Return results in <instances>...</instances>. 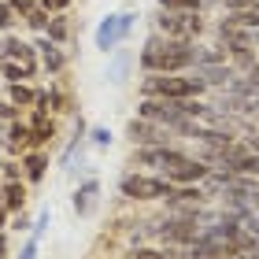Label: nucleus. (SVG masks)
Segmentation results:
<instances>
[{
  "instance_id": "1",
  "label": "nucleus",
  "mask_w": 259,
  "mask_h": 259,
  "mask_svg": "<svg viewBox=\"0 0 259 259\" xmlns=\"http://www.w3.org/2000/svg\"><path fill=\"white\" fill-rule=\"evenodd\" d=\"M137 63L145 74H185L193 67V41H178V37H163L152 33L141 49Z\"/></svg>"
},
{
  "instance_id": "2",
  "label": "nucleus",
  "mask_w": 259,
  "mask_h": 259,
  "mask_svg": "<svg viewBox=\"0 0 259 259\" xmlns=\"http://www.w3.org/2000/svg\"><path fill=\"white\" fill-rule=\"evenodd\" d=\"M200 93H207V85L193 70H185V74H145V81H141V97L189 100V97H200Z\"/></svg>"
},
{
  "instance_id": "3",
  "label": "nucleus",
  "mask_w": 259,
  "mask_h": 259,
  "mask_svg": "<svg viewBox=\"0 0 259 259\" xmlns=\"http://www.w3.org/2000/svg\"><path fill=\"white\" fill-rule=\"evenodd\" d=\"M137 115L148 119V122L167 126L170 134H185V137H189L193 126H196V119H189V115L182 111V100H167V97H145L137 104Z\"/></svg>"
},
{
  "instance_id": "4",
  "label": "nucleus",
  "mask_w": 259,
  "mask_h": 259,
  "mask_svg": "<svg viewBox=\"0 0 259 259\" xmlns=\"http://www.w3.org/2000/svg\"><path fill=\"white\" fill-rule=\"evenodd\" d=\"M207 163L204 159H193V156H185V152L178 148H167V156H163V178H167L170 185H196V182H204L207 178Z\"/></svg>"
},
{
  "instance_id": "5",
  "label": "nucleus",
  "mask_w": 259,
  "mask_h": 259,
  "mask_svg": "<svg viewBox=\"0 0 259 259\" xmlns=\"http://www.w3.org/2000/svg\"><path fill=\"white\" fill-rule=\"evenodd\" d=\"M156 30L163 37H178V41H196L204 33V22H200V11H163L156 15Z\"/></svg>"
},
{
  "instance_id": "6",
  "label": "nucleus",
  "mask_w": 259,
  "mask_h": 259,
  "mask_svg": "<svg viewBox=\"0 0 259 259\" xmlns=\"http://www.w3.org/2000/svg\"><path fill=\"white\" fill-rule=\"evenodd\" d=\"M170 189L174 185L167 178H148V174H137V170H130L119 178V193L126 200H167Z\"/></svg>"
},
{
  "instance_id": "7",
  "label": "nucleus",
  "mask_w": 259,
  "mask_h": 259,
  "mask_svg": "<svg viewBox=\"0 0 259 259\" xmlns=\"http://www.w3.org/2000/svg\"><path fill=\"white\" fill-rule=\"evenodd\" d=\"M134 11H119V15H108V19H100V26H97V49L100 52H115L119 45L130 37V30H134Z\"/></svg>"
},
{
  "instance_id": "8",
  "label": "nucleus",
  "mask_w": 259,
  "mask_h": 259,
  "mask_svg": "<svg viewBox=\"0 0 259 259\" xmlns=\"http://www.w3.org/2000/svg\"><path fill=\"white\" fill-rule=\"evenodd\" d=\"M126 137L134 141V148H141V145H167L170 141V130L167 126H159V122H148V119H137L126 126Z\"/></svg>"
},
{
  "instance_id": "9",
  "label": "nucleus",
  "mask_w": 259,
  "mask_h": 259,
  "mask_svg": "<svg viewBox=\"0 0 259 259\" xmlns=\"http://www.w3.org/2000/svg\"><path fill=\"white\" fill-rule=\"evenodd\" d=\"M189 70H193L200 81H204L207 89H226V85H230V78L237 74L230 60H226V63H207V67H189Z\"/></svg>"
},
{
  "instance_id": "10",
  "label": "nucleus",
  "mask_w": 259,
  "mask_h": 259,
  "mask_svg": "<svg viewBox=\"0 0 259 259\" xmlns=\"http://www.w3.org/2000/svg\"><path fill=\"white\" fill-rule=\"evenodd\" d=\"M4 60H11V63H22V67H37V49H33L30 41H22V37H15V33H8L4 37Z\"/></svg>"
},
{
  "instance_id": "11",
  "label": "nucleus",
  "mask_w": 259,
  "mask_h": 259,
  "mask_svg": "<svg viewBox=\"0 0 259 259\" xmlns=\"http://www.w3.org/2000/svg\"><path fill=\"white\" fill-rule=\"evenodd\" d=\"M33 49H37L41 52V67H45V74H60V70L67 67V56L60 52V45H56V41H49V37H45V33H41V37H37V45H33Z\"/></svg>"
},
{
  "instance_id": "12",
  "label": "nucleus",
  "mask_w": 259,
  "mask_h": 259,
  "mask_svg": "<svg viewBox=\"0 0 259 259\" xmlns=\"http://www.w3.org/2000/svg\"><path fill=\"white\" fill-rule=\"evenodd\" d=\"M97 193H100V182H97V178H85V182L74 189V211H78V215H89V211H93Z\"/></svg>"
},
{
  "instance_id": "13",
  "label": "nucleus",
  "mask_w": 259,
  "mask_h": 259,
  "mask_svg": "<svg viewBox=\"0 0 259 259\" xmlns=\"http://www.w3.org/2000/svg\"><path fill=\"white\" fill-rule=\"evenodd\" d=\"M230 56L222 45H196L193 41V67H207V63H226Z\"/></svg>"
},
{
  "instance_id": "14",
  "label": "nucleus",
  "mask_w": 259,
  "mask_h": 259,
  "mask_svg": "<svg viewBox=\"0 0 259 259\" xmlns=\"http://www.w3.org/2000/svg\"><path fill=\"white\" fill-rule=\"evenodd\" d=\"M4 145L11 148V152H26L30 148V122H11L8 126V137H4Z\"/></svg>"
},
{
  "instance_id": "15",
  "label": "nucleus",
  "mask_w": 259,
  "mask_h": 259,
  "mask_svg": "<svg viewBox=\"0 0 259 259\" xmlns=\"http://www.w3.org/2000/svg\"><path fill=\"white\" fill-rule=\"evenodd\" d=\"M45 167H49V156H45L41 148H33V152L22 156V170H26L30 182H41V178H45Z\"/></svg>"
},
{
  "instance_id": "16",
  "label": "nucleus",
  "mask_w": 259,
  "mask_h": 259,
  "mask_svg": "<svg viewBox=\"0 0 259 259\" xmlns=\"http://www.w3.org/2000/svg\"><path fill=\"white\" fill-rule=\"evenodd\" d=\"M170 145H141L137 148V163L141 167H152V170H163V156H167Z\"/></svg>"
},
{
  "instance_id": "17",
  "label": "nucleus",
  "mask_w": 259,
  "mask_h": 259,
  "mask_svg": "<svg viewBox=\"0 0 259 259\" xmlns=\"http://www.w3.org/2000/svg\"><path fill=\"white\" fill-rule=\"evenodd\" d=\"M0 204H4L11 215L26 207V189H22V182H8V185H4V193H0Z\"/></svg>"
},
{
  "instance_id": "18",
  "label": "nucleus",
  "mask_w": 259,
  "mask_h": 259,
  "mask_svg": "<svg viewBox=\"0 0 259 259\" xmlns=\"http://www.w3.org/2000/svg\"><path fill=\"white\" fill-rule=\"evenodd\" d=\"M45 37H49V41H56V45H63V41L70 37V22L63 19V11L49 19V30H45Z\"/></svg>"
},
{
  "instance_id": "19",
  "label": "nucleus",
  "mask_w": 259,
  "mask_h": 259,
  "mask_svg": "<svg viewBox=\"0 0 259 259\" xmlns=\"http://www.w3.org/2000/svg\"><path fill=\"white\" fill-rule=\"evenodd\" d=\"M33 100H37V89H30L26 81H15V85H11V104H15V108H33Z\"/></svg>"
},
{
  "instance_id": "20",
  "label": "nucleus",
  "mask_w": 259,
  "mask_h": 259,
  "mask_svg": "<svg viewBox=\"0 0 259 259\" xmlns=\"http://www.w3.org/2000/svg\"><path fill=\"white\" fill-rule=\"evenodd\" d=\"M0 67H4V81H8V85H15V81H26V78L33 74L30 67H22V63H11V60H4Z\"/></svg>"
},
{
  "instance_id": "21",
  "label": "nucleus",
  "mask_w": 259,
  "mask_h": 259,
  "mask_svg": "<svg viewBox=\"0 0 259 259\" xmlns=\"http://www.w3.org/2000/svg\"><path fill=\"white\" fill-rule=\"evenodd\" d=\"M207 0H159L163 11H200Z\"/></svg>"
},
{
  "instance_id": "22",
  "label": "nucleus",
  "mask_w": 259,
  "mask_h": 259,
  "mask_svg": "<svg viewBox=\"0 0 259 259\" xmlns=\"http://www.w3.org/2000/svg\"><path fill=\"white\" fill-rule=\"evenodd\" d=\"M22 19H26V26H30V30L45 33V30H49V19H52V15H49V11H45V8H33L30 15H22Z\"/></svg>"
},
{
  "instance_id": "23",
  "label": "nucleus",
  "mask_w": 259,
  "mask_h": 259,
  "mask_svg": "<svg viewBox=\"0 0 259 259\" xmlns=\"http://www.w3.org/2000/svg\"><path fill=\"white\" fill-rule=\"evenodd\" d=\"M115 52H119V49H115ZM126 70H130V52H119V56H115V63H111V81H126Z\"/></svg>"
},
{
  "instance_id": "24",
  "label": "nucleus",
  "mask_w": 259,
  "mask_h": 259,
  "mask_svg": "<svg viewBox=\"0 0 259 259\" xmlns=\"http://www.w3.org/2000/svg\"><path fill=\"white\" fill-rule=\"evenodd\" d=\"M15 11H11V4L8 0H0V33H11V26H15Z\"/></svg>"
},
{
  "instance_id": "25",
  "label": "nucleus",
  "mask_w": 259,
  "mask_h": 259,
  "mask_svg": "<svg viewBox=\"0 0 259 259\" xmlns=\"http://www.w3.org/2000/svg\"><path fill=\"white\" fill-rule=\"evenodd\" d=\"M85 137H89L97 148H108V145H111V130H108V126H93Z\"/></svg>"
},
{
  "instance_id": "26",
  "label": "nucleus",
  "mask_w": 259,
  "mask_h": 259,
  "mask_svg": "<svg viewBox=\"0 0 259 259\" xmlns=\"http://www.w3.org/2000/svg\"><path fill=\"white\" fill-rule=\"evenodd\" d=\"M45 104H49L52 111H63V104H67V97H63V93H60V89L52 85V89H45Z\"/></svg>"
},
{
  "instance_id": "27",
  "label": "nucleus",
  "mask_w": 259,
  "mask_h": 259,
  "mask_svg": "<svg viewBox=\"0 0 259 259\" xmlns=\"http://www.w3.org/2000/svg\"><path fill=\"white\" fill-rule=\"evenodd\" d=\"M126 259H170V255L156 252V248H134V252H126Z\"/></svg>"
},
{
  "instance_id": "28",
  "label": "nucleus",
  "mask_w": 259,
  "mask_h": 259,
  "mask_svg": "<svg viewBox=\"0 0 259 259\" xmlns=\"http://www.w3.org/2000/svg\"><path fill=\"white\" fill-rule=\"evenodd\" d=\"M8 4H11L15 15H30L33 8H41V0H8Z\"/></svg>"
},
{
  "instance_id": "29",
  "label": "nucleus",
  "mask_w": 259,
  "mask_h": 259,
  "mask_svg": "<svg viewBox=\"0 0 259 259\" xmlns=\"http://www.w3.org/2000/svg\"><path fill=\"white\" fill-rule=\"evenodd\" d=\"M41 8L49 11V15H60V11H67V8H70V0H41Z\"/></svg>"
},
{
  "instance_id": "30",
  "label": "nucleus",
  "mask_w": 259,
  "mask_h": 259,
  "mask_svg": "<svg viewBox=\"0 0 259 259\" xmlns=\"http://www.w3.org/2000/svg\"><path fill=\"white\" fill-rule=\"evenodd\" d=\"M0 119H4V122H15V119H19V108H15L11 100H8V104L0 100Z\"/></svg>"
},
{
  "instance_id": "31",
  "label": "nucleus",
  "mask_w": 259,
  "mask_h": 259,
  "mask_svg": "<svg viewBox=\"0 0 259 259\" xmlns=\"http://www.w3.org/2000/svg\"><path fill=\"white\" fill-rule=\"evenodd\" d=\"M37 244H41V241H33V237H30V244H26V248H22L15 259H37Z\"/></svg>"
},
{
  "instance_id": "32",
  "label": "nucleus",
  "mask_w": 259,
  "mask_h": 259,
  "mask_svg": "<svg viewBox=\"0 0 259 259\" xmlns=\"http://www.w3.org/2000/svg\"><path fill=\"white\" fill-rule=\"evenodd\" d=\"M0 167H4V178L8 182H19V167H15V163H0Z\"/></svg>"
},
{
  "instance_id": "33",
  "label": "nucleus",
  "mask_w": 259,
  "mask_h": 259,
  "mask_svg": "<svg viewBox=\"0 0 259 259\" xmlns=\"http://www.w3.org/2000/svg\"><path fill=\"white\" fill-rule=\"evenodd\" d=\"M8 215H11V211H8L4 204H0V230H4V226H8Z\"/></svg>"
},
{
  "instance_id": "34",
  "label": "nucleus",
  "mask_w": 259,
  "mask_h": 259,
  "mask_svg": "<svg viewBox=\"0 0 259 259\" xmlns=\"http://www.w3.org/2000/svg\"><path fill=\"white\" fill-rule=\"evenodd\" d=\"M244 145H248V148H252V152H259V134H252V137H248V141H244Z\"/></svg>"
},
{
  "instance_id": "35",
  "label": "nucleus",
  "mask_w": 259,
  "mask_h": 259,
  "mask_svg": "<svg viewBox=\"0 0 259 259\" xmlns=\"http://www.w3.org/2000/svg\"><path fill=\"white\" fill-rule=\"evenodd\" d=\"M4 255H8V237L0 233V259H4Z\"/></svg>"
},
{
  "instance_id": "36",
  "label": "nucleus",
  "mask_w": 259,
  "mask_h": 259,
  "mask_svg": "<svg viewBox=\"0 0 259 259\" xmlns=\"http://www.w3.org/2000/svg\"><path fill=\"white\" fill-rule=\"evenodd\" d=\"M248 74H255V78H259V56L252 60V67H248Z\"/></svg>"
},
{
  "instance_id": "37",
  "label": "nucleus",
  "mask_w": 259,
  "mask_h": 259,
  "mask_svg": "<svg viewBox=\"0 0 259 259\" xmlns=\"http://www.w3.org/2000/svg\"><path fill=\"white\" fill-rule=\"evenodd\" d=\"M252 49H259V30H252Z\"/></svg>"
},
{
  "instance_id": "38",
  "label": "nucleus",
  "mask_w": 259,
  "mask_h": 259,
  "mask_svg": "<svg viewBox=\"0 0 259 259\" xmlns=\"http://www.w3.org/2000/svg\"><path fill=\"white\" fill-rule=\"evenodd\" d=\"M0 63H4V33H0Z\"/></svg>"
},
{
  "instance_id": "39",
  "label": "nucleus",
  "mask_w": 259,
  "mask_h": 259,
  "mask_svg": "<svg viewBox=\"0 0 259 259\" xmlns=\"http://www.w3.org/2000/svg\"><path fill=\"white\" fill-rule=\"evenodd\" d=\"M252 204H255V211H259V189H255V200H252Z\"/></svg>"
}]
</instances>
